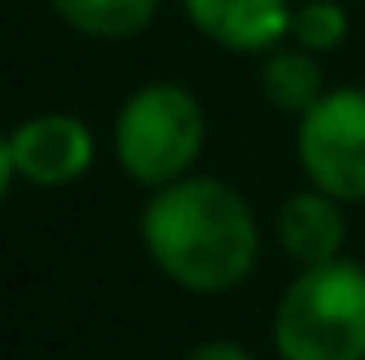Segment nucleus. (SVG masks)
I'll use <instances>...</instances> for the list:
<instances>
[{
    "label": "nucleus",
    "instance_id": "nucleus-9",
    "mask_svg": "<svg viewBox=\"0 0 365 360\" xmlns=\"http://www.w3.org/2000/svg\"><path fill=\"white\" fill-rule=\"evenodd\" d=\"M65 28L93 42H130L158 18L162 0H46Z\"/></svg>",
    "mask_w": 365,
    "mask_h": 360
},
{
    "label": "nucleus",
    "instance_id": "nucleus-3",
    "mask_svg": "<svg viewBox=\"0 0 365 360\" xmlns=\"http://www.w3.org/2000/svg\"><path fill=\"white\" fill-rule=\"evenodd\" d=\"M204 134L208 120L190 88L167 79L143 83L116 111V162L134 185L162 189L190 176L204 153Z\"/></svg>",
    "mask_w": 365,
    "mask_h": 360
},
{
    "label": "nucleus",
    "instance_id": "nucleus-4",
    "mask_svg": "<svg viewBox=\"0 0 365 360\" xmlns=\"http://www.w3.org/2000/svg\"><path fill=\"white\" fill-rule=\"evenodd\" d=\"M296 157L314 189L365 203V88H329L296 129Z\"/></svg>",
    "mask_w": 365,
    "mask_h": 360
},
{
    "label": "nucleus",
    "instance_id": "nucleus-11",
    "mask_svg": "<svg viewBox=\"0 0 365 360\" xmlns=\"http://www.w3.org/2000/svg\"><path fill=\"white\" fill-rule=\"evenodd\" d=\"M185 360H255V356H250L241 342H204V346H195Z\"/></svg>",
    "mask_w": 365,
    "mask_h": 360
},
{
    "label": "nucleus",
    "instance_id": "nucleus-6",
    "mask_svg": "<svg viewBox=\"0 0 365 360\" xmlns=\"http://www.w3.org/2000/svg\"><path fill=\"white\" fill-rule=\"evenodd\" d=\"M199 37L232 55H268L292 42V0H180Z\"/></svg>",
    "mask_w": 365,
    "mask_h": 360
},
{
    "label": "nucleus",
    "instance_id": "nucleus-8",
    "mask_svg": "<svg viewBox=\"0 0 365 360\" xmlns=\"http://www.w3.org/2000/svg\"><path fill=\"white\" fill-rule=\"evenodd\" d=\"M259 92L273 111H287V116H305L314 102L324 97V70H319V55L305 51L296 42H282L264 55L259 65Z\"/></svg>",
    "mask_w": 365,
    "mask_h": 360
},
{
    "label": "nucleus",
    "instance_id": "nucleus-5",
    "mask_svg": "<svg viewBox=\"0 0 365 360\" xmlns=\"http://www.w3.org/2000/svg\"><path fill=\"white\" fill-rule=\"evenodd\" d=\"M93 157H98V144L79 116H65V111L28 116L24 125L9 129L5 148H0V189H9L14 180L42 189L70 185V180L88 176Z\"/></svg>",
    "mask_w": 365,
    "mask_h": 360
},
{
    "label": "nucleus",
    "instance_id": "nucleus-10",
    "mask_svg": "<svg viewBox=\"0 0 365 360\" xmlns=\"http://www.w3.org/2000/svg\"><path fill=\"white\" fill-rule=\"evenodd\" d=\"M347 33H351V14L342 0H305L292 14V42L314 55L338 51L347 42Z\"/></svg>",
    "mask_w": 365,
    "mask_h": 360
},
{
    "label": "nucleus",
    "instance_id": "nucleus-1",
    "mask_svg": "<svg viewBox=\"0 0 365 360\" xmlns=\"http://www.w3.org/2000/svg\"><path fill=\"white\" fill-rule=\"evenodd\" d=\"M148 259L176 287L199 296L236 291L259 263V226L241 189L213 176L162 185L139 217Z\"/></svg>",
    "mask_w": 365,
    "mask_h": 360
},
{
    "label": "nucleus",
    "instance_id": "nucleus-2",
    "mask_svg": "<svg viewBox=\"0 0 365 360\" xmlns=\"http://www.w3.org/2000/svg\"><path fill=\"white\" fill-rule=\"evenodd\" d=\"M273 346L282 360H365V263L301 268L277 300Z\"/></svg>",
    "mask_w": 365,
    "mask_h": 360
},
{
    "label": "nucleus",
    "instance_id": "nucleus-7",
    "mask_svg": "<svg viewBox=\"0 0 365 360\" xmlns=\"http://www.w3.org/2000/svg\"><path fill=\"white\" fill-rule=\"evenodd\" d=\"M277 240H282V254L292 263H301V268L338 259L342 240H347L342 198L324 194L314 185L292 194V198H282V208H277Z\"/></svg>",
    "mask_w": 365,
    "mask_h": 360
}]
</instances>
